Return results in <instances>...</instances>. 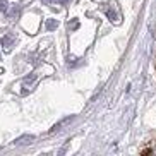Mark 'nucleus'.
<instances>
[{
  "label": "nucleus",
  "instance_id": "nucleus-8",
  "mask_svg": "<svg viewBox=\"0 0 156 156\" xmlns=\"http://www.w3.org/2000/svg\"><path fill=\"white\" fill-rule=\"evenodd\" d=\"M45 4H48V5H64V4H67L69 0H43Z\"/></svg>",
  "mask_w": 156,
  "mask_h": 156
},
{
  "label": "nucleus",
  "instance_id": "nucleus-10",
  "mask_svg": "<svg viewBox=\"0 0 156 156\" xmlns=\"http://www.w3.org/2000/svg\"><path fill=\"white\" fill-rule=\"evenodd\" d=\"M7 7H9L7 0H0V10H2V12H5V10H7Z\"/></svg>",
  "mask_w": 156,
  "mask_h": 156
},
{
  "label": "nucleus",
  "instance_id": "nucleus-1",
  "mask_svg": "<svg viewBox=\"0 0 156 156\" xmlns=\"http://www.w3.org/2000/svg\"><path fill=\"white\" fill-rule=\"evenodd\" d=\"M14 45H16V36L14 34H5V36L2 38V46H4L5 51H10Z\"/></svg>",
  "mask_w": 156,
  "mask_h": 156
},
{
  "label": "nucleus",
  "instance_id": "nucleus-7",
  "mask_svg": "<svg viewBox=\"0 0 156 156\" xmlns=\"http://www.w3.org/2000/svg\"><path fill=\"white\" fill-rule=\"evenodd\" d=\"M33 136H24V137H19L17 141H16V144H28V142H31L33 141Z\"/></svg>",
  "mask_w": 156,
  "mask_h": 156
},
{
  "label": "nucleus",
  "instance_id": "nucleus-3",
  "mask_svg": "<svg viewBox=\"0 0 156 156\" xmlns=\"http://www.w3.org/2000/svg\"><path fill=\"white\" fill-rule=\"evenodd\" d=\"M72 120H74V117H69V119H65V120H62V122H58L57 125H53V129L50 130V134H55V132H58V130H60L62 127H64V125H67L69 122H72Z\"/></svg>",
  "mask_w": 156,
  "mask_h": 156
},
{
  "label": "nucleus",
  "instance_id": "nucleus-5",
  "mask_svg": "<svg viewBox=\"0 0 156 156\" xmlns=\"http://www.w3.org/2000/svg\"><path fill=\"white\" fill-rule=\"evenodd\" d=\"M58 28V21H57V19H48V21H46V29H48V31H53V29H57Z\"/></svg>",
  "mask_w": 156,
  "mask_h": 156
},
{
  "label": "nucleus",
  "instance_id": "nucleus-4",
  "mask_svg": "<svg viewBox=\"0 0 156 156\" xmlns=\"http://www.w3.org/2000/svg\"><path fill=\"white\" fill-rule=\"evenodd\" d=\"M19 14H21V7H19V5H14V7L10 9V12H9V19L16 21V19H19Z\"/></svg>",
  "mask_w": 156,
  "mask_h": 156
},
{
  "label": "nucleus",
  "instance_id": "nucleus-9",
  "mask_svg": "<svg viewBox=\"0 0 156 156\" xmlns=\"http://www.w3.org/2000/svg\"><path fill=\"white\" fill-rule=\"evenodd\" d=\"M36 79V74H31V76H28V77L24 79V86H28V84H33V81Z\"/></svg>",
  "mask_w": 156,
  "mask_h": 156
},
{
  "label": "nucleus",
  "instance_id": "nucleus-6",
  "mask_svg": "<svg viewBox=\"0 0 156 156\" xmlns=\"http://www.w3.org/2000/svg\"><path fill=\"white\" fill-rule=\"evenodd\" d=\"M141 153H142V154H156V142H153L151 146L144 147Z\"/></svg>",
  "mask_w": 156,
  "mask_h": 156
},
{
  "label": "nucleus",
  "instance_id": "nucleus-2",
  "mask_svg": "<svg viewBox=\"0 0 156 156\" xmlns=\"http://www.w3.org/2000/svg\"><path fill=\"white\" fill-rule=\"evenodd\" d=\"M105 14L108 16V19H110L112 23H119V14H117V10H115V4H113V2L105 7Z\"/></svg>",
  "mask_w": 156,
  "mask_h": 156
}]
</instances>
